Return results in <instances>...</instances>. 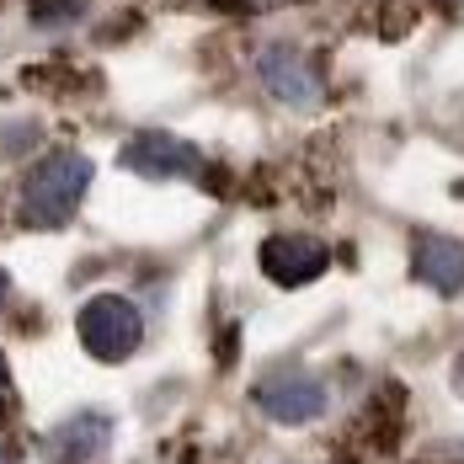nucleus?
I'll return each mask as SVG.
<instances>
[{
	"mask_svg": "<svg viewBox=\"0 0 464 464\" xmlns=\"http://www.w3.org/2000/svg\"><path fill=\"white\" fill-rule=\"evenodd\" d=\"M256 75H262V86L288 102V107H310V102H321V75L310 70V59L299 53V48L288 44H273L256 53Z\"/></svg>",
	"mask_w": 464,
	"mask_h": 464,
	"instance_id": "nucleus-5",
	"label": "nucleus"
},
{
	"mask_svg": "<svg viewBox=\"0 0 464 464\" xmlns=\"http://www.w3.org/2000/svg\"><path fill=\"white\" fill-rule=\"evenodd\" d=\"M454 390H459V395H464V353H459V358H454Z\"/></svg>",
	"mask_w": 464,
	"mask_h": 464,
	"instance_id": "nucleus-9",
	"label": "nucleus"
},
{
	"mask_svg": "<svg viewBox=\"0 0 464 464\" xmlns=\"http://www.w3.org/2000/svg\"><path fill=\"white\" fill-rule=\"evenodd\" d=\"M0 395H5V363H0Z\"/></svg>",
	"mask_w": 464,
	"mask_h": 464,
	"instance_id": "nucleus-11",
	"label": "nucleus"
},
{
	"mask_svg": "<svg viewBox=\"0 0 464 464\" xmlns=\"http://www.w3.org/2000/svg\"><path fill=\"white\" fill-rule=\"evenodd\" d=\"M107 438H112V421L86 411V417L64 421V427L53 432V449H59L64 459H96V454L107 449Z\"/></svg>",
	"mask_w": 464,
	"mask_h": 464,
	"instance_id": "nucleus-8",
	"label": "nucleus"
},
{
	"mask_svg": "<svg viewBox=\"0 0 464 464\" xmlns=\"http://www.w3.org/2000/svg\"><path fill=\"white\" fill-rule=\"evenodd\" d=\"M75 331H81V347L92 358H102V363H123L144 342L140 310L123 294H96V299H86L81 315H75Z\"/></svg>",
	"mask_w": 464,
	"mask_h": 464,
	"instance_id": "nucleus-2",
	"label": "nucleus"
},
{
	"mask_svg": "<svg viewBox=\"0 0 464 464\" xmlns=\"http://www.w3.org/2000/svg\"><path fill=\"white\" fill-rule=\"evenodd\" d=\"M256 262L278 288H304V283H315L331 267V251L315 235H273V240H262Z\"/></svg>",
	"mask_w": 464,
	"mask_h": 464,
	"instance_id": "nucleus-4",
	"label": "nucleus"
},
{
	"mask_svg": "<svg viewBox=\"0 0 464 464\" xmlns=\"http://www.w3.org/2000/svg\"><path fill=\"white\" fill-rule=\"evenodd\" d=\"M411 273H417V283H427L432 294L454 299L464 288V240H454V235H421L417 256H411Z\"/></svg>",
	"mask_w": 464,
	"mask_h": 464,
	"instance_id": "nucleus-7",
	"label": "nucleus"
},
{
	"mask_svg": "<svg viewBox=\"0 0 464 464\" xmlns=\"http://www.w3.org/2000/svg\"><path fill=\"white\" fill-rule=\"evenodd\" d=\"M256 406L283 427H299V421H315L325 411V384L315 373H278V379L256 384Z\"/></svg>",
	"mask_w": 464,
	"mask_h": 464,
	"instance_id": "nucleus-6",
	"label": "nucleus"
},
{
	"mask_svg": "<svg viewBox=\"0 0 464 464\" xmlns=\"http://www.w3.org/2000/svg\"><path fill=\"white\" fill-rule=\"evenodd\" d=\"M118 160H123L134 177H155V182H166V177H198V171H203V155L187 140H177V134H160V129L134 134V140L118 150Z\"/></svg>",
	"mask_w": 464,
	"mask_h": 464,
	"instance_id": "nucleus-3",
	"label": "nucleus"
},
{
	"mask_svg": "<svg viewBox=\"0 0 464 464\" xmlns=\"http://www.w3.org/2000/svg\"><path fill=\"white\" fill-rule=\"evenodd\" d=\"M86 187H92V160H86V155H75V150L48 155V160L33 166V177L22 187V219L38 225V230L70 225V214L81 208Z\"/></svg>",
	"mask_w": 464,
	"mask_h": 464,
	"instance_id": "nucleus-1",
	"label": "nucleus"
},
{
	"mask_svg": "<svg viewBox=\"0 0 464 464\" xmlns=\"http://www.w3.org/2000/svg\"><path fill=\"white\" fill-rule=\"evenodd\" d=\"M5 299H11V278H5V273H0V304H5Z\"/></svg>",
	"mask_w": 464,
	"mask_h": 464,
	"instance_id": "nucleus-10",
	"label": "nucleus"
}]
</instances>
